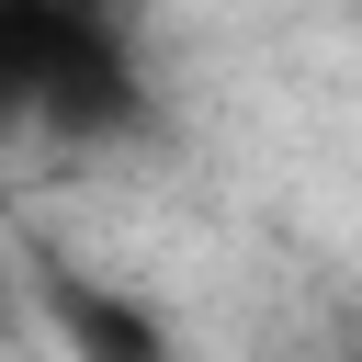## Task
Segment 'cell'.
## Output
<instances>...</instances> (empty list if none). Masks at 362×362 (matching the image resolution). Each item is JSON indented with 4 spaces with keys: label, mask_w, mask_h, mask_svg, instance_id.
<instances>
[{
    "label": "cell",
    "mask_w": 362,
    "mask_h": 362,
    "mask_svg": "<svg viewBox=\"0 0 362 362\" xmlns=\"http://www.w3.org/2000/svg\"><path fill=\"white\" fill-rule=\"evenodd\" d=\"M147 113L136 0H0V136L124 147Z\"/></svg>",
    "instance_id": "obj_1"
},
{
    "label": "cell",
    "mask_w": 362,
    "mask_h": 362,
    "mask_svg": "<svg viewBox=\"0 0 362 362\" xmlns=\"http://www.w3.org/2000/svg\"><path fill=\"white\" fill-rule=\"evenodd\" d=\"M34 305H45V328H57V351L68 362H170V317L147 305V294H124V283H102V272H45L34 283Z\"/></svg>",
    "instance_id": "obj_2"
}]
</instances>
